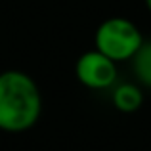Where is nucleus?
Wrapping results in <instances>:
<instances>
[{
	"label": "nucleus",
	"mask_w": 151,
	"mask_h": 151,
	"mask_svg": "<svg viewBox=\"0 0 151 151\" xmlns=\"http://www.w3.org/2000/svg\"><path fill=\"white\" fill-rule=\"evenodd\" d=\"M75 77L90 90H107L117 82V61L107 58L98 48L78 55L75 63Z\"/></svg>",
	"instance_id": "obj_3"
},
{
	"label": "nucleus",
	"mask_w": 151,
	"mask_h": 151,
	"mask_svg": "<svg viewBox=\"0 0 151 151\" xmlns=\"http://www.w3.org/2000/svg\"><path fill=\"white\" fill-rule=\"evenodd\" d=\"M130 61H132V69L138 81L144 86L151 88V40H144L142 48L136 52V55Z\"/></svg>",
	"instance_id": "obj_5"
},
{
	"label": "nucleus",
	"mask_w": 151,
	"mask_h": 151,
	"mask_svg": "<svg viewBox=\"0 0 151 151\" xmlns=\"http://www.w3.org/2000/svg\"><path fill=\"white\" fill-rule=\"evenodd\" d=\"M96 48L113 61H130L144 44L140 29L126 17H109L101 21L94 35Z\"/></svg>",
	"instance_id": "obj_2"
},
{
	"label": "nucleus",
	"mask_w": 151,
	"mask_h": 151,
	"mask_svg": "<svg viewBox=\"0 0 151 151\" xmlns=\"http://www.w3.org/2000/svg\"><path fill=\"white\" fill-rule=\"evenodd\" d=\"M42 96L31 75L17 69L0 73V130L25 132L38 122Z\"/></svg>",
	"instance_id": "obj_1"
},
{
	"label": "nucleus",
	"mask_w": 151,
	"mask_h": 151,
	"mask_svg": "<svg viewBox=\"0 0 151 151\" xmlns=\"http://www.w3.org/2000/svg\"><path fill=\"white\" fill-rule=\"evenodd\" d=\"M111 100H113L115 109H119L121 113H134L144 103V92L140 90V86L132 82H122L115 86Z\"/></svg>",
	"instance_id": "obj_4"
},
{
	"label": "nucleus",
	"mask_w": 151,
	"mask_h": 151,
	"mask_svg": "<svg viewBox=\"0 0 151 151\" xmlns=\"http://www.w3.org/2000/svg\"><path fill=\"white\" fill-rule=\"evenodd\" d=\"M145 6H147V10L151 12V0H145Z\"/></svg>",
	"instance_id": "obj_6"
}]
</instances>
